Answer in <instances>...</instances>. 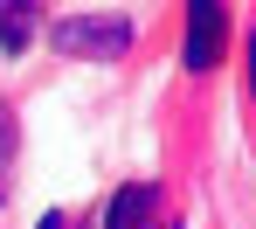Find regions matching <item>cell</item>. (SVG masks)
<instances>
[{
    "mask_svg": "<svg viewBox=\"0 0 256 229\" xmlns=\"http://www.w3.org/2000/svg\"><path fill=\"white\" fill-rule=\"evenodd\" d=\"M48 42L62 49V56H90V63H118L132 49V21L118 14H76V21H56V35Z\"/></svg>",
    "mask_w": 256,
    "mask_h": 229,
    "instance_id": "cell-1",
    "label": "cell"
},
{
    "mask_svg": "<svg viewBox=\"0 0 256 229\" xmlns=\"http://www.w3.org/2000/svg\"><path fill=\"white\" fill-rule=\"evenodd\" d=\"M222 49H228V21H222V0H187V49H180V63L201 77L222 63Z\"/></svg>",
    "mask_w": 256,
    "mask_h": 229,
    "instance_id": "cell-2",
    "label": "cell"
},
{
    "mask_svg": "<svg viewBox=\"0 0 256 229\" xmlns=\"http://www.w3.org/2000/svg\"><path fill=\"white\" fill-rule=\"evenodd\" d=\"M160 222V187L152 181H132L111 194V208H104V229H152Z\"/></svg>",
    "mask_w": 256,
    "mask_h": 229,
    "instance_id": "cell-3",
    "label": "cell"
},
{
    "mask_svg": "<svg viewBox=\"0 0 256 229\" xmlns=\"http://www.w3.org/2000/svg\"><path fill=\"white\" fill-rule=\"evenodd\" d=\"M35 42V0H0V56H21Z\"/></svg>",
    "mask_w": 256,
    "mask_h": 229,
    "instance_id": "cell-4",
    "label": "cell"
},
{
    "mask_svg": "<svg viewBox=\"0 0 256 229\" xmlns=\"http://www.w3.org/2000/svg\"><path fill=\"white\" fill-rule=\"evenodd\" d=\"M14 146H21V125H14V111L0 104V201L14 194Z\"/></svg>",
    "mask_w": 256,
    "mask_h": 229,
    "instance_id": "cell-5",
    "label": "cell"
},
{
    "mask_svg": "<svg viewBox=\"0 0 256 229\" xmlns=\"http://www.w3.org/2000/svg\"><path fill=\"white\" fill-rule=\"evenodd\" d=\"M250 91H256V35H250Z\"/></svg>",
    "mask_w": 256,
    "mask_h": 229,
    "instance_id": "cell-6",
    "label": "cell"
}]
</instances>
